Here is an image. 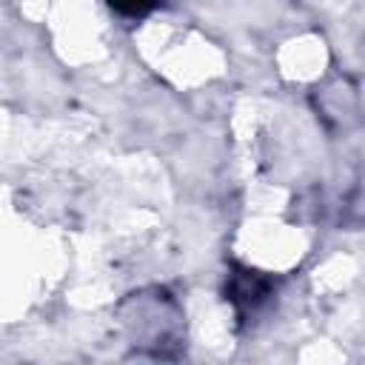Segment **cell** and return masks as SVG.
Returning <instances> with one entry per match:
<instances>
[{
	"mask_svg": "<svg viewBox=\"0 0 365 365\" xmlns=\"http://www.w3.org/2000/svg\"><path fill=\"white\" fill-rule=\"evenodd\" d=\"M114 9H120V11H125V14H143V11H148L157 0H108Z\"/></svg>",
	"mask_w": 365,
	"mask_h": 365,
	"instance_id": "1",
	"label": "cell"
}]
</instances>
